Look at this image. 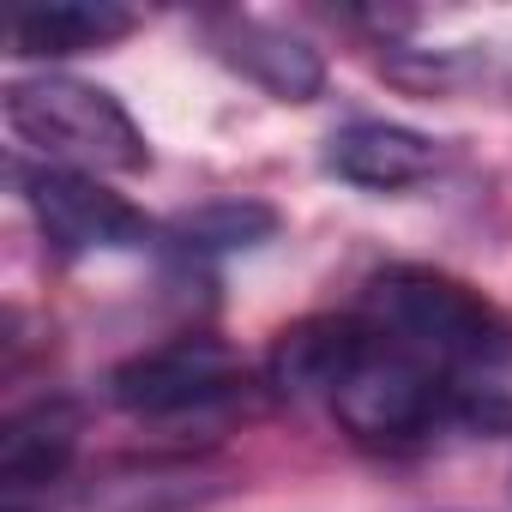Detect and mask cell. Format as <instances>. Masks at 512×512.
Segmentation results:
<instances>
[{"label":"cell","instance_id":"cell-7","mask_svg":"<svg viewBox=\"0 0 512 512\" xmlns=\"http://www.w3.org/2000/svg\"><path fill=\"white\" fill-rule=\"evenodd\" d=\"M374 344H380V332L362 314H314V320H296L272 338L266 380L284 398H326L332 404V392L368 362Z\"/></svg>","mask_w":512,"mask_h":512},{"label":"cell","instance_id":"cell-6","mask_svg":"<svg viewBox=\"0 0 512 512\" xmlns=\"http://www.w3.org/2000/svg\"><path fill=\"white\" fill-rule=\"evenodd\" d=\"M205 43L223 67H235L278 103H314L326 91V55L308 37H296L290 25L253 19V13H211Z\"/></svg>","mask_w":512,"mask_h":512},{"label":"cell","instance_id":"cell-8","mask_svg":"<svg viewBox=\"0 0 512 512\" xmlns=\"http://www.w3.org/2000/svg\"><path fill=\"white\" fill-rule=\"evenodd\" d=\"M79 434H85V416L73 398H37L0 422V494H7V512H25L31 494H49L67 476Z\"/></svg>","mask_w":512,"mask_h":512},{"label":"cell","instance_id":"cell-3","mask_svg":"<svg viewBox=\"0 0 512 512\" xmlns=\"http://www.w3.org/2000/svg\"><path fill=\"white\" fill-rule=\"evenodd\" d=\"M332 416L356 446H416L440 422H452V404L440 368L380 338L368 362L332 392Z\"/></svg>","mask_w":512,"mask_h":512},{"label":"cell","instance_id":"cell-11","mask_svg":"<svg viewBox=\"0 0 512 512\" xmlns=\"http://www.w3.org/2000/svg\"><path fill=\"white\" fill-rule=\"evenodd\" d=\"M223 494L217 476L193 470V464H115L91 482H79V494L67 500V512H187L199 500Z\"/></svg>","mask_w":512,"mask_h":512},{"label":"cell","instance_id":"cell-10","mask_svg":"<svg viewBox=\"0 0 512 512\" xmlns=\"http://www.w3.org/2000/svg\"><path fill=\"white\" fill-rule=\"evenodd\" d=\"M139 31V13L121 0H49V7H13L7 43L19 61H67L109 49Z\"/></svg>","mask_w":512,"mask_h":512},{"label":"cell","instance_id":"cell-12","mask_svg":"<svg viewBox=\"0 0 512 512\" xmlns=\"http://www.w3.org/2000/svg\"><path fill=\"white\" fill-rule=\"evenodd\" d=\"M278 229H284V217L266 199H205V205L169 217L163 223V241L181 253V260H217V253L266 247Z\"/></svg>","mask_w":512,"mask_h":512},{"label":"cell","instance_id":"cell-4","mask_svg":"<svg viewBox=\"0 0 512 512\" xmlns=\"http://www.w3.org/2000/svg\"><path fill=\"white\" fill-rule=\"evenodd\" d=\"M241 386H247L241 356H235L223 338H211V332H181V338H169V344H151V350L127 356V362L109 374L115 410L145 416V422L217 410V404H229Z\"/></svg>","mask_w":512,"mask_h":512},{"label":"cell","instance_id":"cell-9","mask_svg":"<svg viewBox=\"0 0 512 512\" xmlns=\"http://www.w3.org/2000/svg\"><path fill=\"white\" fill-rule=\"evenodd\" d=\"M320 163H326V175H338L362 193H404L440 169V139L398 127V121H350L326 139Z\"/></svg>","mask_w":512,"mask_h":512},{"label":"cell","instance_id":"cell-2","mask_svg":"<svg viewBox=\"0 0 512 512\" xmlns=\"http://www.w3.org/2000/svg\"><path fill=\"white\" fill-rule=\"evenodd\" d=\"M0 115H7L25 151H37L55 169H79V175H145L151 169L145 127L127 115L115 91L91 79H73V73L7 79Z\"/></svg>","mask_w":512,"mask_h":512},{"label":"cell","instance_id":"cell-5","mask_svg":"<svg viewBox=\"0 0 512 512\" xmlns=\"http://www.w3.org/2000/svg\"><path fill=\"white\" fill-rule=\"evenodd\" d=\"M19 187H25V205H31L43 241L61 253V260H85V253H133V247L163 241V223H151L133 199L109 193L97 175L43 163V169H25Z\"/></svg>","mask_w":512,"mask_h":512},{"label":"cell","instance_id":"cell-1","mask_svg":"<svg viewBox=\"0 0 512 512\" xmlns=\"http://www.w3.org/2000/svg\"><path fill=\"white\" fill-rule=\"evenodd\" d=\"M362 320L386 344L440 368V380H458L470 368L512 356V320L482 290H470L434 266H386L362 290Z\"/></svg>","mask_w":512,"mask_h":512}]
</instances>
